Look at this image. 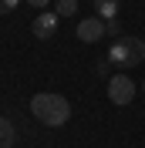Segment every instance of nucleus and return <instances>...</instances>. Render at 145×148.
<instances>
[{"label": "nucleus", "mask_w": 145, "mask_h": 148, "mask_svg": "<svg viewBox=\"0 0 145 148\" xmlns=\"http://www.w3.org/2000/svg\"><path fill=\"white\" fill-rule=\"evenodd\" d=\"M30 114H34L41 125H47V128H61V125H68V118H71V104H68L64 94L41 91V94L30 98Z\"/></svg>", "instance_id": "nucleus-1"}, {"label": "nucleus", "mask_w": 145, "mask_h": 148, "mask_svg": "<svg viewBox=\"0 0 145 148\" xmlns=\"http://www.w3.org/2000/svg\"><path fill=\"white\" fill-rule=\"evenodd\" d=\"M145 61V40L142 37H118L115 44L108 47V64L111 67H122V71H128V67H135Z\"/></svg>", "instance_id": "nucleus-2"}, {"label": "nucleus", "mask_w": 145, "mask_h": 148, "mask_svg": "<svg viewBox=\"0 0 145 148\" xmlns=\"http://www.w3.org/2000/svg\"><path fill=\"white\" fill-rule=\"evenodd\" d=\"M108 101L118 104V108H125V104L135 101V81H132L128 74H115V77H108Z\"/></svg>", "instance_id": "nucleus-3"}, {"label": "nucleus", "mask_w": 145, "mask_h": 148, "mask_svg": "<svg viewBox=\"0 0 145 148\" xmlns=\"http://www.w3.org/2000/svg\"><path fill=\"white\" fill-rule=\"evenodd\" d=\"M57 27H61V17H57L54 10H41L34 17V24H30V30H34L37 40H51V37L57 34Z\"/></svg>", "instance_id": "nucleus-4"}, {"label": "nucleus", "mask_w": 145, "mask_h": 148, "mask_svg": "<svg viewBox=\"0 0 145 148\" xmlns=\"http://www.w3.org/2000/svg\"><path fill=\"white\" fill-rule=\"evenodd\" d=\"M74 34L81 37L84 44H95V40H101V37H105V20H101L98 14H95V17H81Z\"/></svg>", "instance_id": "nucleus-5"}, {"label": "nucleus", "mask_w": 145, "mask_h": 148, "mask_svg": "<svg viewBox=\"0 0 145 148\" xmlns=\"http://www.w3.org/2000/svg\"><path fill=\"white\" fill-rule=\"evenodd\" d=\"M118 3H122V0H95V10H98V17L108 24V20L118 17Z\"/></svg>", "instance_id": "nucleus-6"}, {"label": "nucleus", "mask_w": 145, "mask_h": 148, "mask_svg": "<svg viewBox=\"0 0 145 148\" xmlns=\"http://www.w3.org/2000/svg\"><path fill=\"white\" fill-rule=\"evenodd\" d=\"M14 138H17V131H14L10 118H0V148H10V145H14Z\"/></svg>", "instance_id": "nucleus-7"}, {"label": "nucleus", "mask_w": 145, "mask_h": 148, "mask_svg": "<svg viewBox=\"0 0 145 148\" xmlns=\"http://www.w3.org/2000/svg\"><path fill=\"white\" fill-rule=\"evenodd\" d=\"M54 14H57V17H74V14H78V0H57V3H54Z\"/></svg>", "instance_id": "nucleus-8"}, {"label": "nucleus", "mask_w": 145, "mask_h": 148, "mask_svg": "<svg viewBox=\"0 0 145 148\" xmlns=\"http://www.w3.org/2000/svg\"><path fill=\"white\" fill-rule=\"evenodd\" d=\"M20 7V0H0V14H14Z\"/></svg>", "instance_id": "nucleus-9"}, {"label": "nucleus", "mask_w": 145, "mask_h": 148, "mask_svg": "<svg viewBox=\"0 0 145 148\" xmlns=\"http://www.w3.org/2000/svg\"><path fill=\"white\" fill-rule=\"evenodd\" d=\"M118 34V20H108V24H105V37H115Z\"/></svg>", "instance_id": "nucleus-10"}, {"label": "nucleus", "mask_w": 145, "mask_h": 148, "mask_svg": "<svg viewBox=\"0 0 145 148\" xmlns=\"http://www.w3.org/2000/svg\"><path fill=\"white\" fill-rule=\"evenodd\" d=\"M108 67H111V64H108V57H101L98 64H95V71H98V74H108Z\"/></svg>", "instance_id": "nucleus-11"}, {"label": "nucleus", "mask_w": 145, "mask_h": 148, "mask_svg": "<svg viewBox=\"0 0 145 148\" xmlns=\"http://www.w3.org/2000/svg\"><path fill=\"white\" fill-rule=\"evenodd\" d=\"M27 3H30V7H37V10H47V7H51V0H27Z\"/></svg>", "instance_id": "nucleus-12"}, {"label": "nucleus", "mask_w": 145, "mask_h": 148, "mask_svg": "<svg viewBox=\"0 0 145 148\" xmlns=\"http://www.w3.org/2000/svg\"><path fill=\"white\" fill-rule=\"evenodd\" d=\"M142 91H145V84H142Z\"/></svg>", "instance_id": "nucleus-13"}]
</instances>
